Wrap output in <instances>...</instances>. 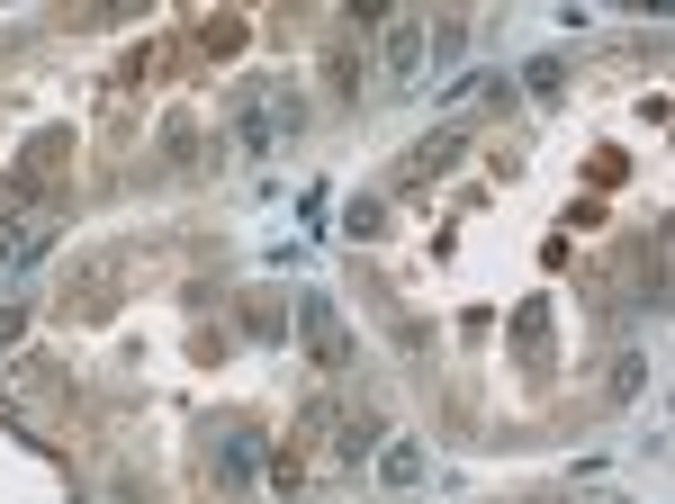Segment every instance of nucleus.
<instances>
[{
	"label": "nucleus",
	"mask_w": 675,
	"mask_h": 504,
	"mask_svg": "<svg viewBox=\"0 0 675 504\" xmlns=\"http://www.w3.org/2000/svg\"><path fill=\"white\" fill-rule=\"evenodd\" d=\"M388 63H397V73H414V63H423V19H397V28H388Z\"/></svg>",
	"instance_id": "nucleus-1"
}]
</instances>
